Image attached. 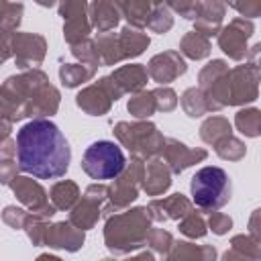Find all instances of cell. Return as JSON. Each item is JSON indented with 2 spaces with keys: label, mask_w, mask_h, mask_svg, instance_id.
Wrapping results in <instances>:
<instances>
[{
  "label": "cell",
  "mask_w": 261,
  "mask_h": 261,
  "mask_svg": "<svg viewBox=\"0 0 261 261\" xmlns=\"http://www.w3.org/2000/svg\"><path fill=\"white\" fill-rule=\"evenodd\" d=\"M18 165L39 179H55L67 173L71 149L59 126L51 120H31L16 135Z\"/></svg>",
  "instance_id": "6da1fadb"
},
{
  "label": "cell",
  "mask_w": 261,
  "mask_h": 261,
  "mask_svg": "<svg viewBox=\"0 0 261 261\" xmlns=\"http://www.w3.org/2000/svg\"><path fill=\"white\" fill-rule=\"evenodd\" d=\"M124 153L112 141L92 143L82 157L84 171L94 179H114L124 169Z\"/></svg>",
  "instance_id": "3957f363"
},
{
  "label": "cell",
  "mask_w": 261,
  "mask_h": 261,
  "mask_svg": "<svg viewBox=\"0 0 261 261\" xmlns=\"http://www.w3.org/2000/svg\"><path fill=\"white\" fill-rule=\"evenodd\" d=\"M190 194L196 206L206 210H216L224 206L230 198V179L224 169L208 165L194 173L190 181Z\"/></svg>",
  "instance_id": "7a4b0ae2"
}]
</instances>
